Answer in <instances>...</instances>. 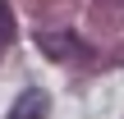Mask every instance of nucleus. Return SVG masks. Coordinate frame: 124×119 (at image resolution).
Segmentation results:
<instances>
[{
  "instance_id": "nucleus-1",
  "label": "nucleus",
  "mask_w": 124,
  "mask_h": 119,
  "mask_svg": "<svg viewBox=\"0 0 124 119\" xmlns=\"http://www.w3.org/2000/svg\"><path fill=\"white\" fill-rule=\"evenodd\" d=\"M37 41H41V50L51 60H83L87 55V46H78L74 32H37Z\"/></svg>"
},
{
  "instance_id": "nucleus-2",
  "label": "nucleus",
  "mask_w": 124,
  "mask_h": 119,
  "mask_svg": "<svg viewBox=\"0 0 124 119\" xmlns=\"http://www.w3.org/2000/svg\"><path fill=\"white\" fill-rule=\"evenodd\" d=\"M46 115H51V96H46L41 87H28V92L9 105L5 119H46Z\"/></svg>"
},
{
  "instance_id": "nucleus-3",
  "label": "nucleus",
  "mask_w": 124,
  "mask_h": 119,
  "mask_svg": "<svg viewBox=\"0 0 124 119\" xmlns=\"http://www.w3.org/2000/svg\"><path fill=\"white\" fill-rule=\"evenodd\" d=\"M14 41V14H9V5L0 0V50Z\"/></svg>"
},
{
  "instance_id": "nucleus-4",
  "label": "nucleus",
  "mask_w": 124,
  "mask_h": 119,
  "mask_svg": "<svg viewBox=\"0 0 124 119\" xmlns=\"http://www.w3.org/2000/svg\"><path fill=\"white\" fill-rule=\"evenodd\" d=\"M97 5H124V0H97Z\"/></svg>"
}]
</instances>
